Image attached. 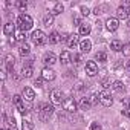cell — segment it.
Masks as SVG:
<instances>
[{
    "instance_id": "obj_1",
    "label": "cell",
    "mask_w": 130,
    "mask_h": 130,
    "mask_svg": "<svg viewBox=\"0 0 130 130\" xmlns=\"http://www.w3.org/2000/svg\"><path fill=\"white\" fill-rule=\"evenodd\" d=\"M17 26H19V29L20 31H29V29H32V26H34V20H32V17L29 15V14H22L19 19H17Z\"/></svg>"
},
{
    "instance_id": "obj_2",
    "label": "cell",
    "mask_w": 130,
    "mask_h": 130,
    "mask_svg": "<svg viewBox=\"0 0 130 130\" xmlns=\"http://www.w3.org/2000/svg\"><path fill=\"white\" fill-rule=\"evenodd\" d=\"M54 104H44V107H43V110L38 113V116H40V119L41 121H47L51 116H52V113H54Z\"/></svg>"
},
{
    "instance_id": "obj_3",
    "label": "cell",
    "mask_w": 130,
    "mask_h": 130,
    "mask_svg": "<svg viewBox=\"0 0 130 130\" xmlns=\"http://www.w3.org/2000/svg\"><path fill=\"white\" fill-rule=\"evenodd\" d=\"M77 103H75V100L74 98H66L64 100V103H63V109L66 110L68 113H74L75 110H77Z\"/></svg>"
},
{
    "instance_id": "obj_4",
    "label": "cell",
    "mask_w": 130,
    "mask_h": 130,
    "mask_svg": "<svg viewBox=\"0 0 130 130\" xmlns=\"http://www.w3.org/2000/svg\"><path fill=\"white\" fill-rule=\"evenodd\" d=\"M31 38H32V41H34L35 44H43V43L46 41V35H44V32L40 31V29L34 31L32 35H31Z\"/></svg>"
},
{
    "instance_id": "obj_5",
    "label": "cell",
    "mask_w": 130,
    "mask_h": 130,
    "mask_svg": "<svg viewBox=\"0 0 130 130\" xmlns=\"http://www.w3.org/2000/svg\"><path fill=\"white\" fill-rule=\"evenodd\" d=\"M51 100H52V104H54V106H57V104H63V103H64L63 93H61V90H58V89L52 90V93H51Z\"/></svg>"
},
{
    "instance_id": "obj_6",
    "label": "cell",
    "mask_w": 130,
    "mask_h": 130,
    "mask_svg": "<svg viewBox=\"0 0 130 130\" xmlns=\"http://www.w3.org/2000/svg\"><path fill=\"white\" fill-rule=\"evenodd\" d=\"M86 74L89 77H95L98 74V64L95 61H87L86 63Z\"/></svg>"
},
{
    "instance_id": "obj_7",
    "label": "cell",
    "mask_w": 130,
    "mask_h": 130,
    "mask_svg": "<svg viewBox=\"0 0 130 130\" xmlns=\"http://www.w3.org/2000/svg\"><path fill=\"white\" fill-rule=\"evenodd\" d=\"M100 96H101V104H103L104 107H110V106L113 104V96H112L107 90H104L103 93H100Z\"/></svg>"
},
{
    "instance_id": "obj_8",
    "label": "cell",
    "mask_w": 130,
    "mask_h": 130,
    "mask_svg": "<svg viewBox=\"0 0 130 130\" xmlns=\"http://www.w3.org/2000/svg\"><path fill=\"white\" fill-rule=\"evenodd\" d=\"M41 80H44V81H54L55 80V72L52 69H49V68H44L41 71Z\"/></svg>"
},
{
    "instance_id": "obj_9",
    "label": "cell",
    "mask_w": 130,
    "mask_h": 130,
    "mask_svg": "<svg viewBox=\"0 0 130 130\" xmlns=\"http://www.w3.org/2000/svg\"><path fill=\"white\" fill-rule=\"evenodd\" d=\"M118 26H119V20L118 19H113V17H110V19H107L106 20V28L109 29V31H116L118 29Z\"/></svg>"
},
{
    "instance_id": "obj_10",
    "label": "cell",
    "mask_w": 130,
    "mask_h": 130,
    "mask_svg": "<svg viewBox=\"0 0 130 130\" xmlns=\"http://www.w3.org/2000/svg\"><path fill=\"white\" fill-rule=\"evenodd\" d=\"M22 96H23V100H26V101H34V98H35V92L31 89V87H25L23 89V92H22Z\"/></svg>"
},
{
    "instance_id": "obj_11",
    "label": "cell",
    "mask_w": 130,
    "mask_h": 130,
    "mask_svg": "<svg viewBox=\"0 0 130 130\" xmlns=\"http://www.w3.org/2000/svg\"><path fill=\"white\" fill-rule=\"evenodd\" d=\"M43 63L46 64V66H52V64L57 63V57H55L52 52H47V54H44V57H43Z\"/></svg>"
},
{
    "instance_id": "obj_12",
    "label": "cell",
    "mask_w": 130,
    "mask_h": 130,
    "mask_svg": "<svg viewBox=\"0 0 130 130\" xmlns=\"http://www.w3.org/2000/svg\"><path fill=\"white\" fill-rule=\"evenodd\" d=\"M80 49H81V54H84V52H90V49H92V41L87 40V38L81 40V41H80Z\"/></svg>"
},
{
    "instance_id": "obj_13",
    "label": "cell",
    "mask_w": 130,
    "mask_h": 130,
    "mask_svg": "<svg viewBox=\"0 0 130 130\" xmlns=\"http://www.w3.org/2000/svg\"><path fill=\"white\" fill-rule=\"evenodd\" d=\"M14 29H15V25L12 22H8L3 25V34L5 35H12L14 34Z\"/></svg>"
},
{
    "instance_id": "obj_14",
    "label": "cell",
    "mask_w": 130,
    "mask_h": 130,
    "mask_svg": "<svg viewBox=\"0 0 130 130\" xmlns=\"http://www.w3.org/2000/svg\"><path fill=\"white\" fill-rule=\"evenodd\" d=\"M66 43H68V46H69V47H75L77 44H80L78 35H77V34H72V35H69V37H68V40H66Z\"/></svg>"
},
{
    "instance_id": "obj_15",
    "label": "cell",
    "mask_w": 130,
    "mask_h": 130,
    "mask_svg": "<svg viewBox=\"0 0 130 130\" xmlns=\"http://www.w3.org/2000/svg\"><path fill=\"white\" fill-rule=\"evenodd\" d=\"M71 60H72V55H71V52H69V51H63V52L60 54V61H61L63 64L71 63Z\"/></svg>"
},
{
    "instance_id": "obj_16",
    "label": "cell",
    "mask_w": 130,
    "mask_h": 130,
    "mask_svg": "<svg viewBox=\"0 0 130 130\" xmlns=\"http://www.w3.org/2000/svg\"><path fill=\"white\" fill-rule=\"evenodd\" d=\"M5 63H6V68H8V71L9 72H14V63H15V58L9 54V55H6V58H5Z\"/></svg>"
},
{
    "instance_id": "obj_17",
    "label": "cell",
    "mask_w": 130,
    "mask_h": 130,
    "mask_svg": "<svg viewBox=\"0 0 130 130\" xmlns=\"http://www.w3.org/2000/svg\"><path fill=\"white\" fill-rule=\"evenodd\" d=\"M63 11H64V6H63V3H60V2H57V3L54 5V9H52V11H51L49 14H52V15L55 17V15H58V14H61Z\"/></svg>"
},
{
    "instance_id": "obj_18",
    "label": "cell",
    "mask_w": 130,
    "mask_h": 130,
    "mask_svg": "<svg viewBox=\"0 0 130 130\" xmlns=\"http://www.w3.org/2000/svg\"><path fill=\"white\" fill-rule=\"evenodd\" d=\"M47 41H49L51 44H57V43H60V41H61V35H60L58 32H52V34L49 35Z\"/></svg>"
},
{
    "instance_id": "obj_19",
    "label": "cell",
    "mask_w": 130,
    "mask_h": 130,
    "mask_svg": "<svg viewBox=\"0 0 130 130\" xmlns=\"http://www.w3.org/2000/svg\"><path fill=\"white\" fill-rule=\"evenodd\" d=\"M32 74H34L32 66H23V69H22V77L23 78H31Z\"/></svg>"
},
{
    "instance_id": "obj_20",
    "label": "cell",
    "mask_w": 130,
    "mask_h": 130,
    "mask_svg": "<svg viewBox=\"0 0 130 130\" xmlns=\"http://www.w3.org/2000/svg\"><path fill=\"white\" fill-rule=\"evenodd\" d=\"M80 35H83V37H87L89 34H90V25H87V23H83L81 26H80Z\"/></svg>"
},
{
    "instance_id": "obj_21",
    "label": "cell",
    "mask_w": 130,
    "mask_h": 130,
    "mask_svg": "<svg viewBox=\"0 0 130 130\" xmlns=\"http://www.w3.org/2000/svg\"><path fill=\"white\" fill-rule=\"evenodd\" d=\"M43 25H44V26H47V28H49V26H52V25H54V15H52V14H49V12H47V14H44V17H43Z\"/></svg>"
},
{
    "instance_id": "obj_22",
    "label": "cell",
    "mask_w": 130,
    "mask_h": 130,
    "mask_svg": "<svg viewBox=\"0 0 130 130\" xmlns=\"http://www.w3.org/2000/svg\"><path fill=\"white\" fill-rule=\"evenodd\" d=\"M122 43L119 41V40H113L112 43H110V49L112 51H115V52H119V51H122Z\"/></svg>"
},
{
    "instance_id": "obj_23",
    "label": "cell",
    "mask_w": 130,
    "mask_h": 130,
    "mask_svg": "<svg viewBox=\"0 0 130 130\" xmlns=\"http://www.w3.org/2000/svg\"><path fill=\"white\" fill-rule=\"evenodd\" d=\"M89 101H90V106H96L98 103H101V96L100 93H92L89 96Z\"/></svg>"
},
{
    "instance_id": "obj_24",
    "label": "cell",
    "mask_w": 130,
    "mask_h": 130,
    "mask_svg": "<svg viewBox=\"0 0 130 130\" xmlns=\"http://www.w3.org/2000/svg\"><path fill=\"white\" fill-rule=\"evenodd\" d=\"M26 38H28L26 32L19 29V31H17V34H15V40H17V41H26Z\"/></svg>"
},
{
    "instance_id": "obj_25",
    "label": "cell",
    "mask_w": 130,
    "mask_h": 130,
    "mask_svg": "<svg viewBox=\"0 0 130 130\" xmlns=\"http://www.w3.org/2000/svg\"><path fill=\"white\" fill-rule=\"evenodd\" d=\"M95 60H96V61H101V63H106V61H107V54H106V52H96Z\"/></svg>"
},
{
    "instance_id": "obj_26",
    "label": "cell",
    "mask_w": 130,
    "mask_h": 130,
    "mask_svg": "<svg viewBox=\"0 0 130 130\" xmlns=\"http://www.w3.org/2000/svg\"><path fill=\"white\" fill-rule=\"evenodd\" d=\"M80 107H81L83 110H87L89 107H92V106H90L89 98H81V101H80Z\"/></svg>"
},
{
    "instance_id": "obj_27",
    "label": "cell",
    "mask_w": 130,
    "mask_h": 130,
    "mask_svg": "<svg viewBox=\"0 0 130 130\" xmlns=\"http://www.w3.org/2000/svg\"><path fill=\"white\" fill-rule=\"evenodd\" d=\"M34 128V124L28 119H23L22 121V130H32Z\"/></svg>"
},
{
    "instance_id": "obj_28",
    "label": "cell",
    "mask_w": 130,
    "mask_h": 130,
    "mask_svg": "<svg viewBox=\"0 0 130 130\" xmlns=\"http://www.w3.org/2000/svg\"><path fill=\"white\" fill-rule=\"evenodd\" d=\"M107 9H109L107 5H101V6H96V8L93 9V14H95V15H100V14H103V12L107 11Z\"/></svg>"
},
{
    "instance_id": "obj_29",
    "label": "cell",
    "mask_w": 130,
    "mask_h": 130,
    "mask_svg": "<svg viewBox=\"0 0 130 130\" xmlns=\"http://www.w3.org/2000/svg\"><path fill=\"white\" fill-rule=\"evenodd\" d=\"M15 6H17L22 12H25V11H26V8H28V3H26V2H23V0H19V2H15Z\"/></svg>"
},
{
    "instance_id": "obj_30",
    "label": "cell",
    "mask_w": 130,
    "mask_h": 130,
    "mask_svg": "<svg viewBox=\"0 0 130 130\" xmlns=\"http://www.w3.org/2000/svg\"><path fill=\"white\" fill-rule=\"evenodd\" d=\"M19 52H20V55H22V57H25V55H29V52H31V51H29V46H28V44H22Z\"/></svg>"
},
{
    "instance_id": "obj_31",
    "label": "cell",
    "mask_w": 130,
    "mask_h": 130,
    "mask_svg": "<svg viewBox=\"0 0 130 130\" xmlns=\"http://www.w3.org/2000/svg\"><path fill=\"white\" fill-rule=\"evenodd\" d=\"M112 87H113L115 92H121V90H124V84H122L121 81H115V83L112 84Z\"/></svg>"
},
{
    "instance_id": "obj_32",
    "label": "cell",
    "mask_w": 130,
    "mask_h": 130,
    "mask_svg": "<svg viewBox=\"0 0 130 130\" xmlns=\"http://www.w3.org/2000/svg\"><path fill=\"white\" fill-rule=\"evenodd\" d=\"M12 103H14L15 106L23 104V96H22V95H14V96H12Z\"/></svg>"
},
{
    "instance_id": "obj_33",
    "label": "cell",
    "mask_w": 130,
    "mask_h": 130,
    "mask_svg": "<svg viewBox=\"0 0 130 130\" xmlns=\"http://www.w3.org/2000/svg\"><path fill=\"white\" fill-rule=\"evenodd\" d=\"M84 60V57H83V54H77V55H74V63H81Z\"/></svg>"
},
{
    "instance_id": "obj_34",
    "label": "cell",
    "mask_w": 130,
    "mask_h": 130,
    "mask_svg": "<svg viewBox=\"0 0 130 130\" xmlns=\"http://www.w3.org/2000/svg\"><path fill=\"white\" fill-rule=\"evenodd\" d=\"M90 130H103V128H101V124L100 122H92L90 124Z\"/></svg>"
},
{
    "instance_id": "obj_35",
    "label": "cell",
    "mask_w": 130,
    "mask_h": 130,
    "mask_svg": "<svg viewBox=\"0 0 130 130\" xmlns=\"http://www.w3.org/2000/svg\"><path fill=\"white\" fill-rule=\"evenodd\" d=\"M101 86H103L104 89H107V87H110V80H109V78H104V80L101 81Z\"/></svg>"
},
{
    "instance_id": "obj_36",
    "label": "cell",
    "mask_w": 130,
    "mask_h": 130,
    "mask_svg": "<svg viewBox=\"0 0 130 130\" xmlns=\"http://www.w3.org/2000/svg\"><path fill=\"white\" fill-rule=\"evenodd\" d=\"M17 109H19V112H20V113H23V115H26V113H28V109L25 107V104H20V106H17Z\"/></svg>"
},
{
    "instance_id": "obj_37",
    "label": "cell",
    "mask_w": 130,
    "mask_h": 130,
    "mask_svg": "<svg viewBox=\"0 0 130 130\" xmlns=\"http://www.w3.org/2000/svg\"><path fill=\"white\" fill-rule=\"evenodd\" d=\"M80 9H81V14H83V15H89V14H90V9H89L87 6H81Z\"/></svg>"
},
{
    "instance_id": "obj_38",
    "label": "cell",
    "mask_w": 130,
    "mask_h": 130,
    "mask_svg": "<svg viewBox=\"0 0 130 130\" xmlns=\"http://www.w3.org/2000/svg\"><path fill=\"white\" fill-rule=\"evenodd\" d=\"M74 23H75V25H78V26H81V25H83V23H81V19H80L78 15H75V17H74Z\"/></svg>"
},
{
    "instance_id": "obj_39",
    "label": "cell",
    "mask_w": 130,
    "mask_h": 130,
    "mask_svg": "<svg viewBox=\"0 0 130 130\" xmlns=\"http://www.w3.org/2000/svg\"><path fill=\"white\" fill-rule=\"evenodd\" d=\"M75 89H77V90H83V89H84V83L78 81V83H77V87H75Z\"/></svg>"
},
{
    "instance_id": "obj_40",
    "label": "cell",
    "mask_w": 130,
    "mask_h": 130,
    "mask_svg": "<svg viewBox=\"0 0 130 130\" xmlns=\"http://www.w3.org/2000/svg\"><path fill=\"white\" fill-rule=\"evenodd\" d=\"M121 113H122V115H125V116H128V119H130V109H125V110H122Z\"/></svg>"
},
{
    "instance_id": "obj_41",
    "label": "cell",
    "mask_w": 130,
    "mask_h": 130,
    "mask_svg": "<svg viewBox=\"0 0 130 130\" xmlns=\"http://www.w3.org/2000/svg\"><path fill=\"white\" fill-rule=\"evenodd\" d=\"M124 68H125V69H130V58H128V60H125V63H124Z\"/></svg>"
},
{
    "instance_id": "obj_42",
    "label": "cell",
    "mask_w": 130,
    "mask_h": 130,
    "mask_svg": "<svg viewBox=\"0 0 130 130\" xmlns=\"http://www.w3.org/2000/svg\"><path fill=\"white\" fill-rule=\"evenodd\" d=\"M0 74H2V75H0V78H2V81H5V80H6V74H5V71H2Z\"/></svg>"
},
{
    "instance_id": "obj_43",
    "label": "cell",
    "mask_w": 130,
    "mask_h": 130,
    "mask_svg": "<svg viewBox=\"0 0 130 130\" xmlns=\"http://www.w3.org/2000/svg\"><path fill=\"white\" fill-rule=\"evenodd\" d=\"M34 86H37V87H41V80H35Z\"/></svg>"
},
{
    "instance_id": "obj_44",
    "label": "cell",
    "mask_w": 130,
    "mask_h": 130,
    "mask_svg": "<svg viewBox=\"0 0 130 130\" xmlns=\"http://www.w3.org/2000/svg\"><path fill=\"white\" fill-rule=\"evenodd\" d=\"M15 41H17V40H15V38H14V37H11V38H9V43H11V44H14V43H15Z\"/></svg>"
},
{
    "instance_id": "obj_45",
    "label": "cell",
    "mask_w": 130,
    "mask_h": 130,
    "mask_svg": "<svg viewBox=\"0 0 130 130\" xmlns=\"http://www.w3.org/2000/svg\"><path fill=\"white\" fill-rule=\"evenodd\" d=\"M6 6H8V8H11V6H12V2H11V0H8V2H6Z\"/></svg>"
},
{
    "instance_id": "obj_46",
    "label": "cell",
    "mask_w": 130,
    "mask_h": 130,
    "mask_svg": "<svg viewBox=\"0 0 130 130\" xmlns=\"http://www.w3.org/2000/svg\"><path fill=\"white\" fill-rule=\"evenodd\" d=\"M127 26H128V28H130V19H128V22H127Z\"/></svg>"
},
{
    "instance_id": "obj_47",
    "label": "cell",
    "mask_w": 130,
    "mask_h": 130,
    "mask_svg": "<svg viewBox=\"0 0 130 130\" xmlns=\"http://www.w3.org/2000/svg\"><path fill=\"white\" fill-rule=\"evenodd\" d=\"M9 130H17V128H15V127H11V128H9Z\"/></svg>"
},
{
    "instance_id": "obj_48",
    "label": "cell",
    "mask_w": 130,
    "mask_h": 130,
    "mask_svg": "<svg viewBox=\"0 0 130 130\" xmlns=\"http://www.w3.org/2000/svg\"><path fill=\"white\" fill-rule=\"evenodd\" d=\"M128 104H130V100H128Z\"/></svg>"
}]
</instances>
